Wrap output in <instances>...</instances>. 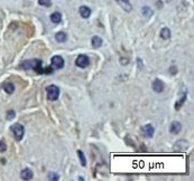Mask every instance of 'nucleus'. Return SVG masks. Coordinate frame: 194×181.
Returning a JSON list of instances; mask_svg holds the SVG:
<instances>
[{"label": "nucleus", "mask_w": 194, "mask_h": 181, "mask_svg": "<svg viewBox=\"0 0 194 181\" xmlns=\"http://www.w3.org/2000/svg\"><path fill=\"white\" fill-rule=\"evenodd\" d=\"M20 67L23 69H35L36 72H42V61L40 59H32V61H25L20 64Z\"/></svg>", "instance_id": "nucleus-1"}, {"label": "nucleus", "mask_w": 194, "mask_h": 181, "mask_svg": "<svg viewBox=\"0 0 194 181\" xmlns=\"http://www.w3.org/2000/svg\"><path fill=\"white\" fill-rule=\"evenodd\" d=\"M11 131L13 133V136H15V139L17 141H20V140H23L24 138V134H25V129H24V126L20 124V123H15L11 125Z\"/></svg>", "instance_id": "nucleus-2"}, {"label": "nucleus", "mask_w": 194, "mask_h": 181, "mask_svg": "<svg viewBox=\"0 0 194 181\" xmlns=\"http://www.w3.org/2000/svg\"><path fill=\"white\" fill-rule=\"evenodd\" d=\"M47 98L51 101H56L59 96V90L56 85H49L46 87Z\"/></svg>", "instance_id": "nucleus-3"}, {"label": "nucleus", "mask_w": 194, "mask_h": 181, "mask_svg": "<svg viewBox=\"0 0 194 181\" xmlns=\"http://www.w3.org/2000/svg\"><path fill=\"white\" fill-rule=\"evenodd\" d=\"M75 64H76V66L80 68H86L89 66L90 59L86 55L81 54V55L78 56V58H76V61H75Z\"/></svg>", "instance_id": "nucleus-4"}, {"label": "nucleus", "mask_w": 194, "mask_h": 181, "mask_svg": "<svg viewBox=\"0 0 194 181\" xmlns=\"http://www.w3.org/2000/svg\"><path fill=\"white\" fill-rule=\"evenodd\" d=\"M142 133L143 135L147 138V139H150L154 136V133H155V129L154 126L151 125V124H146L142 127Z\"/></svg>", "instance_id": "nucleus-5"}, {"label": "nucleus", "mask_w": 194, "mask_h": 181, "mask_svg": "<svg viewBox=\"0 0 194 181\" xmlns=\"http://www.w3.org/2000/svg\"><path fill=\"white\" fill-rule=\"evenodd\" d=\"M52 66L55 69H61V68L64 67V59H63L62 56L55 55L52 57Z\"/></svg>", "instance_id": "nucleus-6"}, {"label": "nucleus", "mask_w": 194, "mask_h": 181, "mask_svg": "<svg viewBox=\"0 0 194 181\" xmlns=\"http://www.w3.org/2000/svg\"><path fill=\"white\" fill-rule=\"evenodd\" d=\"M164 88H165V84L161 79L156 78V79L153 82V90H154L156 93H162V92L164 90Z\"/></svg>", "instance_id": "nucleus-7"}, {"label": "nucleus", "mask_w": 194, "mask_h": 181, "mask_svg": "<svg viewBox=\"0 0 194 181\" xmlns=\"http://www.w3.org/2000/svg\"><path fill=\"white\" fill-rule=\"evenodd\" d=\"M169 131H171L172 134H178V133L182 131V124L177 121H175L171 124V127H169Z\"/></svg>", "instance_id": "nucleus-8"}, {"label": "nucleus", "mask_w": 194, "mask_h": 181, "mask_svg": "<svg viewBox=\"0 0 194 181\" xmlns=\"http://www.w3.org/2000/svg\"><path fill=\"white\" fill-rule=\"evenodd\" d=\"M79 11H80V15H81L82 18H89V17L91 16V9H90L89 7L81 6L80 7Z\"/></svg>", "instance_id": "nucleus-9"}, {"label": "nucleus", "mask_w": 194, "mask_h": 181, "mask_svg": "<svg viewBox=\"0 0 194 181\" xmlns=\"http://www.w3.org/2000/svg\"><path fill=\"white\" fill-rule=\"evenodd\" d=\"M20 175H21V179H24V180H30L33 178V171L29 168L24 169Z\"/></svg>", "instance_id": "nucleus-10"}, {"label": "nucleus", "mask_w": 194, "mask_h": 181, "mask_svg": "<svg viewBox=\"0 0 194 181\" xmlns=\"http://www.w3.org/2000/svg\"><path fill=\"white\" fill-rule=\"evenodd\" d=\"M91 44H92V47L93 48H100L102 46V42H103V40H102L101 37H99V36H94V37H92V40H91Z\"/></svg>", "instance_id": "nucleus-11"}, {"label": "nucleus", "mask_w": 194, "mask_h": 181, "mask_svg": "<svg viewBox=\"0 0 194 181\" xmlns=\"http://www.w3.org/2000/svg\"><path fill=\"white\" fill-rule=\"evenodd\" d=\"M2 88L6 93L13 94V90H15V85H13V83H10V82H7V83H5V84L2 85Z\"/></svg>", "instance_id": "nucleus-12"}, {"label": "nucleus", "mask_w": 194, "mask_h": 181, "mask_svg": "<svg viewBox=\"0 0 194 181\" xmlns=\"http://www.w3.org/2000/svg\"><path fill=\"white\" fill-rule=\"evenodd\" d=\"M55 39H56V42H64L67 39V35H66L64 31H59L57 34L55 35Z\"/></svg>", "instance_id": "nucleus-13"}, {"label": "nucleus", "mask_w": 194, "mask_h": 181, "mask_svg": "<svg viewBox=\"0 0 194 181\" xmlns=\"http://www.w3.org/2000/svg\"><path fill=\"white\" fill-rule=\"evenodd\" d=\"M51 20H52L54 24H59L61 21H62V15L59 13H53L52 15H51Z\"/></svg>", "instance_id": "nucleus-14"}, {"label": "nucleus", "mask_w": 194, "mask_h": 181, "mask_svg": "<svg viewBox=\"0 0 194 181\" xmlns=\"http://www.w3.org/2000/svg\"><path fill=\"white\" fill-rule=\"evenodd\" d=\"M119 3L122 6V8L126 11H130L131 10V5L129 3V0H119Z\"/></svg>", "instance_id": "nucleus-15"}, {"label": "nucleus", "mask_w": 194, "mask_h": 181, "mask_svg": "<svg viewBox=\"0 0 194 181\" xmlns=\"http://www.w3.org/2000/svg\"><path fill=\"white\" fill-rule=\"evenodd\" d=\"M161 37L163 39H168L169 37H171V30L168 29V28H163L161 31Z\"/></svg>", "instance_id": "nucleus-16"}, {"label": "nucleus", "mask_w": 194, "mask_h": 181, "mask_svg": "<svg viewBox=\"0 0 194 181\" xmlns=\"http://www.w3.org/2000/svg\"><path fill=\"white\" fill-rule=\"evenodd\" d=\"M78 154H79L80 161H81V165H82V167H86V155H84V153H83L81 150H79V151H78Z\"/></svg>", "instance_id": "nucleus-17"}, {"label": "nucleus", "mask_w": 194, "mask_h": 181, "mask_svg": "<svg viewBox=\"0 0 194 181\" xmlns=\"http://www.w3.org/2000/svg\"><path fill=\"white\" fill-rule=\"evenodd\" d=\"M185 100H186V93L181 97V100L178 101V102H176V104H175V110H180L181 106L183 105V103L185 102Z\"/></svg>", "instance_id": "nucleus-18"}, {"label": "nucleus", "mask_w": 194, "mask_h": 181, "mask_svg": "<svg viewBox=\"0 0 194 181\" xmlns=\"http://www.w3.org/2000/svg\"><path fill=\"white\" fill-rule=\"evenodd\" d=\"M143 15H144L145 17H150L151 15H153V10L147 6L143 7Z\"/></svg>", "instance_id": "nucleus-19"}, {"label": "nucleus", "mask_w": 194, "mask_h": 181, "mask_svg": "<svg viewBox=\"0 0 194 181\" xmlns=\"http://www.w3.org/2000/svg\"><path fill=\"white\" fill-rule=\"evenodd\" d=\"M38 3H40V6L44 7H51V5H52L51 0H38Z\"/></svg>", "instance_id": "nucleus-20"}, {"label": "nucleus", "mask_w": 194, "mask_h": 181, "mask_svg": "<svg viewBox=\"0 0 194 181\" xmlns=\"http://www.w3.org/2000/svg\"><path fill=\"white\" fill-rule=\"evenodd\" d=\"M48 179L49 180H59V175L55 172H52V173H49L48 175Z\"/></svg>", "instance_id": "nucleus-21"}, {"label": "nucleus", "mask_w": 194, "mask_h": 181, "mask_svg": "<svg viewBox=\"0 0 194 181\" xmlns=\"http://www.w3.org/2000/svg\"><path fill=\"white\" fill-rule=\"evenodd\" d=\"M15 115H16V114H15V111H8V113H7V119H8V120H13V117H15Z\"/></svg>", "instance_id": "nucleus-22"}, {"label": "nucleus", "mask_w": 194, "mask_h": 181, "mask_svg": "<svg viewBox=\"0 0 194 181\" xmlns=\"http://www.w3.org/2000/svg\"><path fill=\"white\" fill-rule=\"evenodd\" d=\"M6 150H7L6 143H5L3 140H1V141H0V152H5Z\"/></svg>", "instance_id": "nucleus-23"}, {"label": "nucleus", "mask_w": 194, "mask_h": 181, "mask_svg": "<svg viewBox=\"0 0 194 181\" xmlns=\"http://www.w3.org/2000/svg\"><path fill=\"white\" fill-rule=\"evenodd\" d=\"M171 73H172V74L176 73V67H174V66H173V67H171Z\"/></svg>", "instance_id": "nucleus-24"}]
</instances>
